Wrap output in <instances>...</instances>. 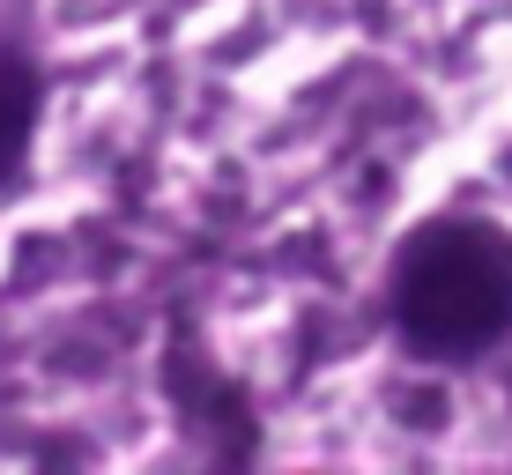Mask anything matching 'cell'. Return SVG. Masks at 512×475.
Here are the masks:
<instances>
[{
    "label": "cell",
    "instance_id": "obj_1",
    "mask_svg": "<svg viewBox=\"0 0 512 475\" xmlns=\"http://www.w3.org/2000/svg\"><path fill=\"white\" fill-rule=\"evenodd\" d=\"M394 334L431 364H468L512 342V231L483 216H438L394 260Z\"/></svg>",
    "mask_w": 512,
    "mask_h": 475
},
{
    "label": "cell",
    "instance_id": "obj_2",
    "mask_svg": "<svg viewBox=\"0 0 512 475\" xmlns=\"http://www.w3.org/2000/svg\"><path fill=\"white\" fill-rule=\"evenodd\" d=\"M38 112H45V75L23 45H0V186L23 171L30 156V134H38Z\"/></svg>",
    "mask_w": 512,
    "mask_h": 475
}]
</instances>
